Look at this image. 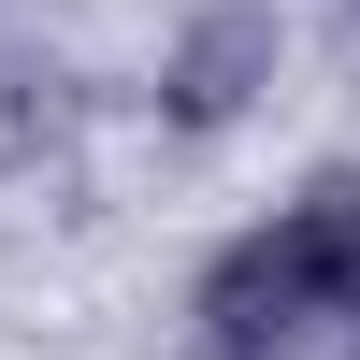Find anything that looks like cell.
<instances>
[{
  "label": "cell",
  "instance_id": "cell-1",
  "mask_svg": "<svg viewBox=\"0 0 360 360\" xmlns=\"http://www.w3.org/2000/svg\"><path fill=\"white\" fill-rule=\"evenodd\" d=\"M360 317V173H317L259 231H231L202 274V346L217 360H288L303 332Z\"/></svg>",
  "mask_w": 360,
  "mask_h": 360
},
{
  "label": "cell",
  "instance_id": "cell-2",
  "mask_svg": "<svg viewBox=\"0 0 360 360\" xmlns=\"http://www.w3.org/2000/svg\"><path fill=\"white\" fill-rule=\"evenodd\" d=\"M274 58H288L274 0H217V15L173 29V58H159V115H173V130H231V115L274 86Z\"/></svg>",
  "mask_w": 360,
  "mask_h": 360
}]
</instances>
